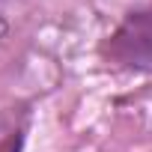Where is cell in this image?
I'll list each match as a JSON object with an SVG mask.
<instances>
[{
  "label": "cell",
  "instance_id": "cell-1",
  "mask_svg": "<svg viewBox=\"0 0 152 152\" xmlns=\"http://www.w3.org/2000/svg\"><path fill=\"white\" fill-rule=\"evenodd\" d=\"M104 60L131 72H152V0L131 9L104 39Z\"/></svg>",
  "mask_w": 152,
  "mask_h": 152
},
{
  "label": "cell",
  "instance_id": "cell-2",
  "mask_svg": "<svg viewBox=\"0 0 152 152\" xmlns=\"http://www.w3.org/2000/svg\"><path fill=\"white\" fill-rule=\"evenodd\" d=\"M30 128V110L12 107L0 116V152H21Z\"/></svg>",
  "mask_w": 152,
  "mask_h": 152
}]
</instances>
